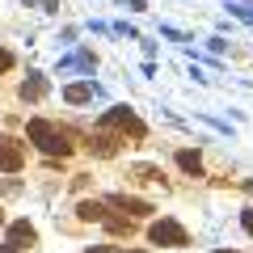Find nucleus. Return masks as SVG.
Segmentation results:
<instances>
[{
	"label": "nucleus",
	"instance_id": "1",
	"mask_svg": "<svg viewBox=\"0 0 253 253\" xmlns=\"http://www.w3.org/2000/svg\"><path fill=\"white\" fill-rule=\"evenodd\" d=\"M26 135H30V144H34L38 152H46V156H59V161H68V156L76 152L72 135H68L63 126H55L51 118H30V123H26Z\"/></svg>",
	"mask_w": 253,
	"mask_h": 253
},
{
	"label": "nucleus",
	"instance_id": "2",
	"mask_svg": "<svg viewBox=\"0 0 253 253\" xmlns=\"http://www.w3.org/2000/svg\"><path fill=\"white\" fill-rule=\"evenodd\" d=\"M97 131H110V135H131V139H144L148 135V126H144V118L135 114V110H126V106H114V110H106L101 114V123H97Z\"/></svg>",
	"mask_w": 253,
	"mask_h": 253
},
{
	"label": "nucleus",
	"instance_id": "3",
	"mask_svg": "<svg viewBox=\"0 0 253 253\" xmlns=\"http://www.w3.org/2000/svg\"><path fill=\"white\" fill-rule=\"evenodd\" d=\"M148 241L161 245V249H186L190 232L177 224V219H156V224H148Z\"/></svg>",
	"mask_w": 253,
	"mask_h": 253
},
{
	"label": "nucleus",
	"instance_id": "4",
	"mask_svg": "<svg viewBox=\"0 0 253 253\" xmlns=\"http://www.w3.org/2000/svg\"><path fill=\"white\" fill-rule=\"evenodd\" d=\"M106 207H114L118 215H126V219H148V215L156 211L148 199H135V194H110V199H106Z\"/></svg>",
	"mask_w": 253,
	"mask_h": 253
},
{
	"label": "nucleus",
	"instance_id": "5",
	"mask_svg": "<svg viewBox=\"0 0 253 253\" xmlns=\"http://www.w3.org/2000/svg\"><path fill=\"white\" fill-rule=\"evenodd\" d=\"M26 169V144L13 135H0V173H21Z\"/></svg>",
	"mask_w": 253,
	"mask_h": 253
},
{
	"label": "nucleus",
	"instance_id": "6",
	"mask_svg": "<svg viewBox=\"0 0 253 253\" xmlns=\"http://www.w3.org/2000/svg\"><path fill=\"white\" fill-rule=\"evenodd\" d=\"M9 245H17V249H30V245H38L34 224H26V219H13V224H9Z\"/></svg>",
	"mask_w": 253,
	"mask_h": 253
},
{
	"label": "nucleus",
	"instance_id": "7",
	"mask_svg": "<svg viewBox=\"0 0 253 253\" xmlns=\"http://www.w3.org/2000/svg\"><path fill=\"white\" fill-rule=\"evenodd\" d=\"M106 203H97V199H81L76 203V219H84V224H101L106 219Z\"/></svg>",
	"mask_w": 253,
	"mask_h": 253
},
{
	"label": "nucleus",
	"instance_id": "8",
	"mask_svg": "<svg viewBox=\"0 0 253 253\" xmlns=\"http://www.w3.org/2000/svg\"><path fill=\"white\" fill-rule=\"evenodd\" d=\"M101 224H106V232H110V236H131V232H135V219L114 215V211H106V219H101Z\"/></svg>",
	"mask_w": 253,
	"mask_h": 253
},
{
	"label": "nucleus",
	"instance_id": "9",
	"mask_svg": "<svg viewBox=\"0 0 253 253\" xmlns=\"http://www.w3.org/2000/svg\"><path fill=\"white\" fill-rule=\"evenodd\" d=\"M177 169L190 173V177H203V156L190 152V148H181V152H177Z\"/></svg>",
	"mask_w": 253,
	"mask_h": 253
},
{
	"label": "nucleus",
	"instance_id": "10",
	"mask_svg": "<svg viewBox=\"0 0 253 253\" xmlns=\"http://www.w3.org/2000/svg\"><path fill=\"white\" fill-rule=\"evenodd\" d=\"M118 144H123V139H118V135H110V131H97V135H93V152H97V156H114L118 152Z\"/></svg>",
	"mask_w": 253,
	"mask_h": 253
},
{
	"label": "nucleus",
	"instance_id": "11",
	"mask_svg": "<svg viewBox=\"0 0 253 253\" xmlns=\"http://www.w3.org/2000/svg\"><path fill=\"white\" fill-rule=\"evenodd\" d=\"M93 93H97V84H68V89H63V101L84 106V101H93Z\"/></svg>",
	"mask_w": 253,
	"mask_h": 253
},
{
	"label": "nucleus",
	"instance_id": "12",
	"mask_svg": "<svg viewBox=\"0 0 253 253\" xmlns=\"http://www.w3.org/2000/svg\"><path fill=\"white\" fill-rule=\"evenodd\" d=\"M46 93V76H38V72H30V81L21 84V101H38Z\"/></svg>",
	"mask_w": 253,
	"mask_h": 253
},
{
	"label": "nucleus",
	"instance_id": "13",
	"mask_svg": "<svg viewBox=\"0 0 253 253\" xmlns=\"http://www.w3.org/2000/svg\"><path fill=\"white\" fill-rule=\"evenodd\" d=\"M135 177L139 181H161V169L156 165H135Z\"/></svg>",
	"mask_w": 253,
	"mask_h": 253
},
{
	"label": "nucleus",
	"instance_id": "14",
	"mask_svg": "<svg viewBox=\"0 0 253 253\" xmlns=\"http://www.w3.org/2000/svg\"><path fill=\"white\" fill-rule=\"evenodd\" d=\"M9 68H13V51H9V46H0V76L9 72Z\"/></svg>",
	"mask_w": 253,
	"mask_h": 253
},
{
	"label": "nucleus",
	"instance_id": "15",
	"mask_svg": "<svg viewBox=\"0 0 253 253\" xmlns=\"http://www.w3.org/2000/svg\"><path fill=\"white\" fill-rule=\"evenodd\" d=\"M26 4H42V13H55V9H59V0H26Z\"/></svg>",
	"mask_w": 253,
	"mask_h": 253
},
{
	"label": "nucleus",
	"instance_id": "16",
	"mask_svg": "<svg viewBox=\"0 0 253 253\" xmlns=\"http://www.w3.org/2000/svg\"><path fill=\"white\" fill-rule=\"evenodd\" d=\"M241 224H245V232H253V207L241 211Z\"/></svg>",
	"mask_w": 253,
	"mask_h": 253
},
{
	"label": "nucleus",
	"instance_id": "17",
	"mask_svg": "<svg viewBox=\"0 0 253 253\" xmlns=\"http://www.w3.org/2000/svg\"><path fill=\"white\" fill-rule=\"evenodd\" d=\"M89 253H144V249H106L101 245V249H89Z\"/></svg>",
	"mask_w": 253,
	"mask_h": 253
},
{
	"label": "nucleus",
	"instance_id": "18",
	"mask_svg": "<svg viewBox=\"0 0 253 253\" xmlns=\"http://www.w3.org/2000/svg\"><path fill=\"white\" fill-rule=\"evenodd\" d=\"M0 253H21V249H17V245H9V241H4V245H0Z\"/></svg>",
	"mask_w": 253,
	"mask_h": 253
},
{
	"label": "nucleus",
	"instance_id": "19",
	"mask_svg": "<svg viewBox=\"0 0 253 253\" xmlns=\"http://www.w3.org/2000/svg\"><path fill=\"white\" fill-rule=\"evenodd\" d=\"M0 228H4V207H0Z\"/></svg>",
	"mask_w": 253,
	"mask_h": 253
},
{
	"label": "nucleus",
	"instance_id": "20",
	"mask_svg": "<svg viewBox=\"0 0 253 253\" xmlns=\"http://www.w3.org/2000/svg\"><path fill=\"white\" fill-rule=\"evenodd\" d=\"M215 253H236V249H215Z\"/></svg>",
	"mask_w": 253,
	"mask_h": 253
}]
</instances>
